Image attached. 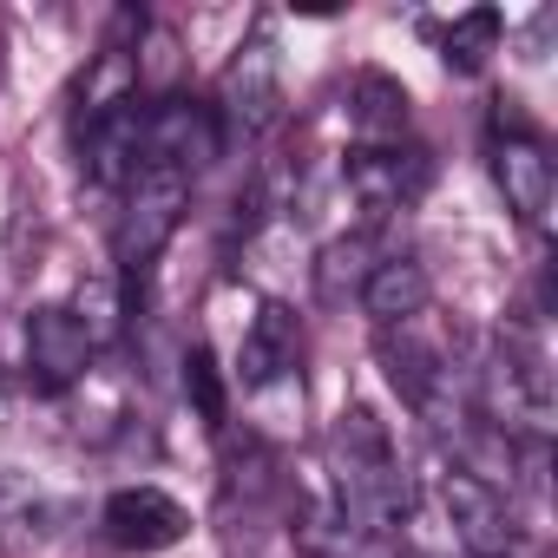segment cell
<instances>
[{
	"label": "cell",
	"mask_w": 558,
	"mask_h": 558,
	"mask_svg": "<svg viewBox=\"0 0 558 558\" xmlns=\"http://www.w3.org/2000/svg\"><path fill=\"white\" fill-rule=\"evenodd\" d=\"M329 460H336V499L342 512L375 538V532H395L414 486L401 473V453L388 440V427L375 421V408H342L336 434H329Z\"/></svg>",
	"instance_id": "1"
},
{
	"label": "cell",
	"mask_w": 558,
	"mask_h": 558,
	"mask_svg": "<svg viewBox=\"0 0 558 558\" xmlns=\"http://www.w3.org/2000/svg\"><path fill=\"white\" fill-rule=\"evenodd\" d=\"M473 414H480L493 434L519 440V447H532V440L551 434L558 401H551L545 349H538L532 336H499V349L473 368Z\"/></svg>",
	"instance_id": "2"
},
{
	"label": "cell",
	"mask_w": 558,
	"mask_h": 558,
	"mask_svg": "<svg viewBox=\"0 0 558 558\" xmlns=\"http://www.w3.org/2000/svg\"><path fill=\"white\" fill-rule=\"evenodd\" d=\"M184 204H191V184L171 178V171H138L125 191H119V217H112V263H119V283L138 296L145 276L158 263V250L178 236L184 223Z\"/></svg>",
	"instance_id": "3"
},
{
	"label": "cell",
	"mask_w": 558,
	"mask_h": 558,
	"mask_svg": "<svg viewBox=\"0 0 558 558\" xmlns=\"http://www.w3.org/2000/svg\"><path fill=\"white\" fill-rule=\"evenodd\" d=\"M421 499L434 506V519L447 525V538H453V551H460V558H512V551H519L512 499H506V493H493V486H480L473 473L440 466V473L421 486Z\"/></svg>",
	"instance_id": "4"
},
{
	"label": "cell",
	"mask_w": 558,
	"mask_h": 558,
	"mask_svg": "<svg viewBox=\"0 0 558 558\" xmlns=\"http://www.w3.org/2000/svg\"><path fill=\"white\" fill-rule=\"evenodd\" d=\"M223 158V125L204 99L191 93H171V99H151L145 119H138V171H171V178H197Z\"/></svg>",
	"instance_id": "5"
},
{
	"label": "cell",
	"mask_w": 558,
	"mask_h": 558,
	"mask_svg": "<svg viewBox=\"0 0 558 558\" xmlns=\"http://www.w3.org/2000/svg\"><path fill=\"white\" fill-rule=\"evenodd\" d=\"M217 125H223V145L230 138H263L276 119H283V53H276V34L256 27L230 66H223V86H217Z\"/></svg>",
	"instance_id": "6"
},
{
	"label": "cell",
	"mask_w": 558,
	"mask_h": 558,
	"mask_svg": "<svg viewBox=\"0 0 558 558\" xmlns=\"http://www.w3.org/2000/svg\"><path fill=\"white\" fill-rule=\"evenodd\" d=\"M486 165H493V184L506 197V210L525 223V230H545L551 217V151L545 138L519 119V112H493V132H486Z\"/></svg>",
	"instance_id": "7"
},
{
	"label": "cell",
	"mask_w": 558,
	"mask_h": 558,
	"mask_svg": "<svg viewBox=\"0 0 558 558\" xmlns=\"http://www.w3.org/2000/svg\"><path fill=\"white\" fill-rule=\"evenodd\" d=\"M93 342L80 329V316L66 303H40L27 316V375L47 388V395H73L86 375H93Z\"/></svg>",
	"instance_id": "8"
},
{
	"label": "cell",
	"mask_w": 558,
	"mask_h": 558,
	"mask_svg": "<svg viewBox=\"0 0 558 558\" xmlns=\"http://www.w3.org/2000/svg\"><path fill=\"white\" fill-rule=\"evenodd\" d=\"M342 178H349V197L381 223V217L408 210L427 191V158L401 151V145H355L349 165H342Z\"/></svg>",
	"instance_id": "9"
},
{
	"label": "cell",
	"mask_w": 558,
	"mask_h": 558,
	"mask_svg": "<svg viewBox=\"0 0 558 558\" xmlns=\"http://www.w3.org/2000/svg\"><path fill=\"white\" fill-rule=\"evenodd\" d=\"M99 532L119 551H165L191 532V512L165 493V486H119L99 506Z\"/></svg>",
	"instance_id": "10"
},
{
	"label": "cell",
	"mask_w": 558,
	"mask_h": 558,
	"mask_svg": "<svg viewBox=\"0 0 558 558\" xmlns=\"http://www.w3.org/2000/svg\"><path fill=\"white\" fill-rule=\"evenodd\" d=\"M303 368V329H296V310L283 303H263L243 329V349H236V381L243 388H276V381H296Z\"/></svg>",
	"instance_id": "11"
},
{
	"label": "cell",
	"mask_w": 558,
	"mask_h": 558,
	"mask_svg": "<svg viewBox=\"0 0 558 558\" xmlns=\"http://www.w3.org/2000/svg\"><path fill=\"white\" fill-rule=\"evenodd\" d=\"M434 303V276L414 250H395L368 269V283H362V310L375 329H401V323H421Z\"/></svg>",
	"instance_id": "12"
},
{
	"label": "cell",
	"mask_w": 558,
	"mask_h": 558,
	"mask_svg": "<svg viewBox=\"0 0 558 558\" xmlns=\"http://www.w3.org/2000/svg\"><path fill=\"white\" fill-rule=\"evenodd\" d=\"M138 119H145V99L80 132V165H86V178H93V184L125 191V184L138 178Z\"/></svg>",
	"instance_id": "13"
},
{
	"label": "cell",
	"mask_w": 558,
	"mask_h": 558,
	"mask_svg": "<svg viewBox=\"0 0 558 558\" xmlns=\"http://www.w3.org/2000/svg\"><path fill=\"white\" fill-rule=\"evenodd\" d=\"M138 86H145V80H138V53L99 47V60H93L86 80H80V119H73V132H86V125H99V119L138 106Z\"/></svg>",
	"instance_id": "14"
},
{
	"label": "cell",
	"mask_w": 558,
	"mask_h": 558,
	"mask_svg": "<svg viewBox=\"0 0 558 558\" xmlns=\"http://www.w3.org/2000/svg\"><path fill=\"white\" fill-rule=\"evenodd\" d=\"M349 112H355L362 145H401V132H408V93L388 73H362L349 86Z\"/></svg>",
	"instance_id": "15"
},
{
	"label": "cell",
	"mask_w": 558,
	"mask_h": 558,
	"mask_svg": "<svg viewBox=\"0 0 558 558\" xmlns=\"http://www.w3.org/2000/svg\"><path fill=\"white\" fill-rule=\"evenodd\" d=\"M66 310L80 316L86 342H93V349H106V342H119V336H125V316H138V296L119 283V276H93V283L80 290V303H66Z\"/></svg>",
	"instance_id": "16"
},
{
	"label": "cell",
	"mask_w": 558,
	"mask_h": 558,
	"mask_svg": "<svg viewBox=\"0 0 558 558\" xmlns=\"http://www.w3.org/2000/svg\"><path fill=\"white\" fill-rule=\"evenodd\" d=\"M381 256H375V243L355 230V236H336L329 250H323V263H316V290H323V303H349V296H362V283H368V269H375Z\"/></svg>",
	"instance_id": "17"
},
{
	"label": "cell",
	"mask_w": 558,
	"mask_h": 558,
	"mask_svg": "<svg viewBox=\"0 0 558 558\" xmlns=\"http://www.w3.org/2000/svg\"><path fill=\"white\" fill-rule=\"evenodd\" d=\"M493 47H499V14H493V8H473V14H460V21L447 27V40H440L447 66H460V73H480Z\"/></svg>",
	"instance_id": "18"
},
{
	"label": "cell",
	"mask_w": 558,
	"mask_h": 558,
	"mask_svg": "<svg viewBox=\"0 0 558 558\" xmlns=\"http://www.w3.org/2000/svg\"><path fill=\"white\" fill-rule=\"evenodd\" d=\"M184 388H191V401L204 408V421L217 427V421H223V381H217V368H210V349H191V355H184Z\"/></svg>",
	"instance_id": "19"
}]
</instances>
